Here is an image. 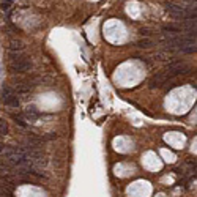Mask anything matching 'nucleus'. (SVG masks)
<instances>
[{
	"mask_svg": "<svg viewBox=\"0 0 197 197\" xmlns=\"http://www.w3.org/2000/svg\"><path fill=\"white\" fill-rule=\"evenodd\" d=\"M189 71H191V68H189L186 63L172 62V63L167 66V69L164 71V74L167 76V79H172V77H175V76H180V74H188Z\"/></svg>",
	"mask_w": 197,
	"mask_h": 197,
	"instance_id": "f03ea898",
	"label": "nucleus"
},
{
	"mask_svg": "<svg viewBox=\"0 0 197 197\" xmlns=\"http://www.w3.org/2000/svg\"><path fill=\"white\" fill-rule=\"evenodd\" d=\"M24 115H25V118L29 120V122H36V120L41 117V114H40V111H38L35 106H29L25 109Z\"/></svg>",
	"mask_w": 197,
	"mask_h": 197,
	"instance_id": "7ed1b4c3",
	"label": "nucleus"
},
{
	"mask_svg": "<svg viewBox=\"0 0 197 197\" xmlns=\"http://www.w3.org/2000/svg\"><path fill=\"white\" fill-rule=\"evenodd\" d=\"M32 87H33V85H30V84H27V85L19 84V85H18V89H16L14 91L18 93V95H25V93H29V91L32 90Z\"/></svg>",
	"mask_w": 197,
	"mask_h": 197,
	"instance_id": "6e6552de",
	"label": "nucleus"
},
{
	"mask_svg": "<svg viewBox=\"0 0 197 197\" xmlns=\"http://www.w3.org/2000/svg\"><path fill=\"white\" fill-rule=\"evenodd\" d=\"M2 101H3V104L5 106H8V107H19L21 104V101H19V98L16 96V95H8V96H2Z\"/></svg>",
	"mask_w": 197,
	"mask_h": 197,
	"instance_id": "39448f33",
	"label": "nucleus"
},
{
	"mask_svg": "<svg viewBox=\"0 0 197 197\" xmlns=\"http://www.w3.org/2000/svg\"><path fill=\"white\" fill-rule=\"evenodd\" d=\"M5 148H3V144H2V142H0V151H3Z\"/></svg>",
	"mask_w": 197,
	"mask_h": 197,
	"instance_id": "dca6fc26",
	"label": "nucleus"
},
{
	"mask_svg": "<svg viewBox=\"0 0 197 197\" xmlns=\"http://www.w3.org/2000/svg\"><path fill=\"white\" fill-rule=\"evenodd\" d=\"M2 96H8V95H16V91H14V89H11L10 85H3L2 87Z\"/></svg>",
	"mask_w": 197,
	"mask_h": 197,
	"instance_id": "9d476101",
	"label": "nucleus"
},
{
	"mask_svg": "<svg viewBox=\"0 0 197 197\" xmlns=\"http://www.w3.org/2000/svg\"><path fill=\"white\" fill-rule=\"evenodd\" d=\"M180 52H183V54H194L196 52V46H188V47H182V49H178Z\"/></svg>",
	"mask_w": 197,
	"mask_h": 197,
	"instance_id": "f8f14e48",
	"label": "nucleus"
},
{
	"mask_svg": "<svg viewBox=\"0 0 197 197\" xmlns=\"http://www.w3.org/2000/svg\"><path fill=\"white\" fill-rule=\"evenodd\" d=\"M0 134L2 136L8 134V123L5 122V120H0Z\"/></svg>",
	"mask_w": 197,
	"mask_h": 197,
	"instance_id": "9b49d317",
	"label": "nucleus"
},
{
	"mask_svg": "<svg viewBox=\"0 0 197 197\" xmlns=\"http://www.w3.org/2000/svg\"><path fill=\"white\" fill-rule=\"evenodd\" d=\"M140 33H142V35H145V36H148V35H151L148 29H142V30H140Z\"/></svg>",
	"mask_w": 197,
	"mask_h": 197,
	"instance_id": "2eb2a0df",
	"label": "nucleus"
},
{
	"mask_svg": "<svg viewBox=\"0 0 197 197\" xmlns=\"http://www.w3.org/2000/svg\"><path fill=\"white\" fill-rule=\"evenodd\" d=\"M137 46H139L140 49H150V47L155 46V41H153L151 38H144V40L137 41Z\"/></svg>",
	"mask_w": 197,
	"mask_h": 197,
	"instance_id": "0eeeda50",
	"label": "nucleus"
},
{
	"mask_svg": "<svg viewBox=\"0 0 197 197\" xmlns=\"http://www.w3.org/2000/svg\"><path fill=\"white\" fill-rule=\"evenodd\" d=\"M11 63H10V69L11 73H27L32 68V62L27 57H21L18 54H11Z\"/></svg>",
	"mask_w": 197,
	"mask_h": 197,
	"instance_id": "f257e3e1",
	"label": "nucleus"
},
{
	"mask_svg": "<svg viewBox=\"0 0 197 197\" xmlns=\"http://www.w3.org/2000/svg\"><path fill=\"white\" fill-rule=\"evenodd\" d=\"M8 49L11 52H18V51H24V44L21 41H18V40H11L10 41V46H8Z\"/></svg>",
	"mask_w": 197,
	"mask_h": 197,
	"instance_id": "423d86ee",
	"label": "nucleus"
},
{
	"mask_svg": "<svg viewBox=\"0 0 197 197\" xmlns=\"http://www.w3.org/2000/svg\"><path fill=\"white\" fill-rule=\"evenodd\" d=\"M13 118H14V122H16V125H19L21 128H27V123L24 122L21 117H18V115H13Z\"/></svg>",
	"mask_w": 197,
	"mask_h": 197,
	"instance_id": "ddd939ff",
	"label": "nucleus"
},
{
	"mask_svg": "<svg viewBox=\"0 0 197 197\" xmlns=\"http://www.w3.org/2000/svg\"><path fill=\"white\" fill-rule=\"evenodd\" d=\"M164 32H169V33H180V32H182V29H180V27L178 25H166V27H164V29H162Z\"/></svg>",
	"mask_w": 197,
	"mask_h": 197,
	"instance_id": "1a4fd4ad",
	"label": "nucleus"
},
{
	"mask_svg": "<svg viewBox=\"0 0 197 197\" xmlns=\"http://www.w3.org/2000/svg\"><path fill=\"white\" fill-rule=\"evenodd\" d=\"M169 79H167V76L164 74V73H159V74H156V76H153L151 80H150V89H155V87H161L162 84H166Z\"/></svg>",
	"mask_w": 197,
	"mask_h": 197,
	"instance_id": "20e7f679",
	"label": "nucleus"
},
{
	"mask_svg": "<svg viewBox=\"0 0 197 197\" xmlns=\"http://www.w3.org/2000/svg\"><path fill=\"white\" fill-rule=\"evenodd\" d=\"M0 7H2V10H3V11H10V7H11V3L5 0V2H2V5H0Z\"/></svg>",
	"mask_w": 197,
	"mask_h": 197,
	"instance_id": "4468645a",
	"label": "nucleus"
}]
</instances>
